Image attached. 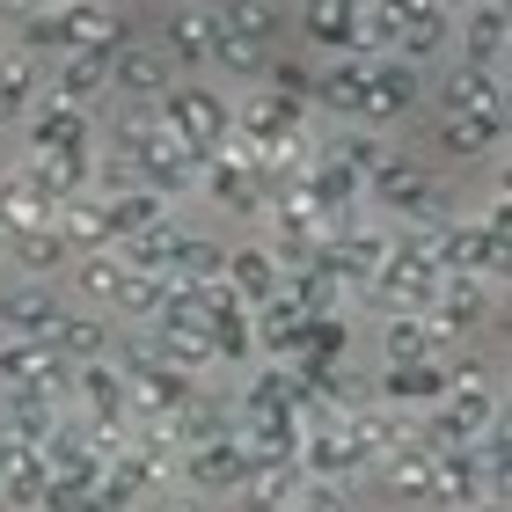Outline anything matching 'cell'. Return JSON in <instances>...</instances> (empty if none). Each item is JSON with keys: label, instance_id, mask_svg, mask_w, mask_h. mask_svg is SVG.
<instances>
[{"label": "cell", "instance_id": "9c48e42d", "mask_svg": "<svg viewBox=\"0 0 512 512\" xmlns=\"http://www.w3.org/2000/svg\"><path fill=\"white\" fill-rule=\"evenodd\" d=\"M44 103H66V110H88L110 103V52H59L44 59Z\"/></svg>", "mask_w": 512, "mask_h": 512}, {"label": "cell", "instance_id": "52a82bcc", "mask_svg": "<svg viewBox=\"0 0 512 512\" xmlns=\"http://www.w3.org/2000/svg\"><path fill=\"white\" fill-rule=\"evenodd\" d=\"M74 308L52 278H8L0 271V337H22V344H52L59 315Z\"/></svg>", "mask_w": 512, "mask_h": 512}, {"label": "cell", "instance_id": "5bb4252c", "mask_svg": "<svg viewBox=\"0 0 512 512\" xmlns=\"http://www.w3.org/2000/svg\"><path fill=\"white\" fill-rule=\"evenodd\" d=\"M374 344H381V366H432V359H447L439 330H432V322L417 315V308H381Z\"/></svg>", "mask_w": 512, "mask_h": 512}, {"label": "cell", "instance_id": "4fadbf2b", "mask_svg": "<svg viewBox=\"0 0 512 512\" xmlns=\"http://www.w3.org/2000/svg\"><path fill=\"white\" fill-rule=\"evenodd\" d=\"M432 154L491 161V154H505V118H483V110H439V118H432Z\"/></svg>", "mask_w": 512, "mask_h": 512}, {"label": "cell", "instance_id": "484cf974", "mask_svg": "<svg viewBox=\"0 0 512 512\" xmlns=\"http://www.w3.org/2000/svg\"><path fill=\"white\" fill-rule=\"evenodd\" d=\"M286 512H352V483H300Z\"/></svg>", "mask_w": 512, "mask_h": 512}, {"label": "cell", "instance_id": "30bf717a", "mask_svg": "<svg viewBox=\"0 0 512 512\" xmlns=\"http://www.w3.org/2000/svg\"><path fill=\"white\" fill-rule=\"evenodd\" d=\"M425 88H432V74H417V66H403V59H374V74H366V110H359V125H374V132L403 125L410 110L425 103Z\"/></svg>", "mask_w": 512, "mask_h": 512}, {"label": "cell", "instance_id": "7a4b0ae2", "mask_svg": "<svg viewBox=\"0 0 512 512\" xmlns=\"http://www.w3.org/2000/svg\"><path fill=\"white\" fill-rule=\"evenodd\" d=\"M154 118L169 139H183L191 154H213L227 132H235V96H227L220 81H205V74H183L169 96L154 103Z\"/></svg>", "mask_w": 512, "mask_h": 512}, {"label": "cell", "instance_id": "f1b7e54d", "mask_svg": "<svg viewBox=\"0 0 512 512\" xmlns=\"http://www.w3.org/2000/svg\"><path fill=\"white\" fill-rule=\"evenodd\" d=\"M425 512H447V505H425Z\"/></svg>", "mask_w": 512, "mask_h": 512}, {"label": "cell", "instance_id": "f546056e", "mask_svg": "<svg viewBox=\"0 0 512 512\" xmlns=\"http://www.w3.org/2000/svg\"><path fill=\"white\" fill-rule=\"evenodd\" d=\"M132 512H147V505H132Z\"/></svg>", "mask_w": 512, "mask_h": 512}, {"label": "cell", "instance_id": "277c9868", "mask_svg": "<svg viewBox=\"0 0 512 512\" xmlns=\"http://www.w3.org/2000/svg\"><path fill=\"white\" fill-rule=\"evenodd\" d=\"M249 461H256V454L242 447L235 417H227V425H213L205 439H191V447L176 454V483H183V491H198V498H220V505H227V491L242 483Z\"/></svg>", "mask_w": 512, "mask_h": 512}, {"label": "cell", "instance_id": "d4e9b609", "mask_svg": "<svg viewBox=\"0 0 512 512\" xmlns=\"http://www.w3.org/2000/svg\"><path fill=\"white\" fill-rule=\"evenodd\" d=\"M37 220H52V205H44L15 169H0V235H22V227H37Z\"/></svg>", "mask_w": 512, "mask_h": 512}, {"label": "cell", "instance_id": "83f0119b", "mask_svg": "<svg viewBox=\"0 0 512 512\" xmlns=\"http://www.w3.org/2000/svg\"><path fill=\"white\" fill-rule=\"evenodd\" d=\"M278 8H286V15H300V8H315V0H278Z\"/></svg>", "mask_w": 512, "mask_h": 512}, {"label": "cell", "instance_id": "4316f807", "mask_svg": "<svg viewBox=\"0 0 512 512\" xmlns=\"http://www.w3.org/2000/svg\"><path fill=\"white\" fill-rule=\"evenodd\" d=\"M147 512H227L220 498H198V491H183V483H176V491H161Z\"/></svg>", "mask_w": 512, "mask_h": 512}, {"label": "cell", "instance_id": "3957f363", "mask_svg": "<svg viewBox=\"0 0 512 512\" xmlns=\"http://www.w3.org/2000/svg\"><path fill=\"white\" fill-rule=\"evenodd\" d=\"M432 271L439 278H498L505 271V227L483 213H447L432 227Z\"/></svg>", "mask_w": 512, "mask_h": 512}, {"label": "cell", "instance_id": "7402d4cb", "mask_svg": "<svg viewBox=\"0 0 512 512\" xmlns=\"http://www.w3.org/2000/svg\"><path fill=\"white\" fill-rule=\"evenodd\" d=\"M374 388H381V403L388 410H432L439 395H447V366H381L374 374Z\"/></svg>", "mask_w": 512, "mask_h": 512}, {"label": "cell", "instance_id": "d6986e66", "mask_svg": "<svg viewBox=\"0 0 512 512\" xmlns=\"http://www.w3.org/2000/svg\"><path fill=\"white\" fill-rule=\"evenodd\" d=\"M439 96V110H483V118H505V74H476V66H439V81L425 88Z\"/></svg>", "mask_w": 512, "mask_h": 512}, {"label": "cell", "instance_id": "8992f818", "mask_svg": "<svg viewBox=\"0 0 512 512\" xmlns=\"http://www.w3.org/2000/svg\"><path fill=\"white\" fill-rule=\"evenodd\" d=\"M147 37L169 52L176 74H205V59H213V44H220V22L205 0H161V15L147 22Z\"/></svg>", "mask_w": 512, "mask_h": 512}, {"label": "cell", "instance_id": "44dd1931", "mask_svg": "<svg viewBox=\"0 0 512 512\" xmlns=\"http://www.w3.org/2000/svg\"><path fill=\"white\" fill-rule=\"evenodd\" d=\"M220 22V37L235 44H278V30H286V8L278 0H205Z\"/></svg>", "mask_w": 512, "mask_h": 512}, {"label": "cell", "instance_id": "7c38bea8", "mask_svg": "<svg viewBox=\"0 0 512 512\" xmlns=\"http://www.w3.org/2000/svg\"><path fill=\"white\" fill-rule=\"evenodd\" d=\"M366 483H374L381 505H395V512H425V505H432V454L410 439V447L381 454L374 469H366Z\"/></svg>", "mask_w": 512, "mask_h": 512}, {"label": "cell", "instance_id": "2e32d148", "mask_svg": "<svg viewBox=\"0 0 512 512\" xmlns=\"http://www.w3.org/2000/svg\"><path fill=\"white\" fill-rule=\"evenodd\" d=\"M220 286H227V293H235L242 308L256 315L278 286H286V271H278V256H271L264 242H235V249L220 256Z\"/></svg>", "mask_w": 512, "mask_h": 512}, {"label": "cell", "instance_id": "cb8c5ba5", "mask_svg": "<svg viewBox=\"0 0 512 512\" xmlns=\"http://www.w3.org/2000/svg\"><path fill=\"white\" fill-rule=\"evenodd\" d=\"M52 227H59V242L74 249V256H88V249H110L118 235H110V220H103V205L96 198H66V205H52Z\"/></svg>", "mask_w": 512, "mask_h": 512}, {"label": "cell", "instance_id": "ba28073f", "mask_svg": "<svg viewBox=\"0 0 512 512\" xmlns=\"http://www.w3.org/2000/svg\"><path fill=\"white\" fill-rule=\"evenodd\" d=\"M183 74L169 66V52L139 30V37H125L118 52H110V103H161L176 88Z\"/></svg>", "mask_w": 512, "mask_h": 512}, {"label": "cell", "instance_id": "e0dca14e", "mask_svg": "<svg viewBox=\"0 0 512 512\" xmlns=\"http://www.w3.org/2000/svg\"><path fill=\"white\" fill-rule=\"evenodd\" d=\"M118 286H125V264H118V249H88V256H74V264L59 271V293L74 300V308H96V315H110Z\"/></svg>", "mask_w": 512, "mask_h": 512}, {"label": "cell", "instance_id": "6da1fadb", "mask_svg": "<svg viewBox=\"0 0 512 512\" xmlns=\"http://www.w3.org/2000/svg\"><path fill=\"white\" fill-rule=\"evenodd\" d=\"M366 213H381L388 227H425V220H447V183H439V161H417V154H395L374 176H366Z\"/></svg>", "mask_w": 512, "mask_h": 512}, {"label": "cell", "instance_id": "ffe728a7", "mask_svg": "<svg viewBox=\"0 0 512 512\" xmlns=\"http://www.w3.org/2000/svg\"><path fill=\"white\" fill-rule=\"evenodd\" d=\"M52 352L66 366H81V359H110L118 352V322L96 315V308H66L59 315V330H52Z\"/></svg>", "mask_w": 512, "mask_h": 512}, {"label": "cell", "instance_id": "603a6c76", "mask_svg": "<svg viewBox=\"0 0 512 512\" xmlns=\"http://www.w3.org/2000/svg\"><path fill=\"white\" fill-rule=\"evenodd\" d=\"M322 154L366 183V176L388 161V132H374V125H330V132H322Z\"/></svg>", "mask_w": 512, "mask_h": 512}, {"label": "cell", "instance_id": "9a60e30c", "mask_svg": "<svg viewBox=\"0 0 512 512\" xmlns=\"http://www.w3.org/2000/svg\"><path fill=\"white\" fill-rule=\"evenodd\" d=\"M66 264H74V249L59 242L52 220L22 227V235H0V271H8V278H52V286H59Z\"/></svg>", "mask_w": 512, "mask_h": 512}, {"label": "cell", "instance_id": "5b68a950", "mask_svg": "<svg viewBox=\"0 0 512 512\" xmlns=\"http://www.w3.org/2000/svg\"><path fill=\"white\" fill-rule=\"evenodd\" d=\"M439 330V344H469L483 337V322L498 315V300H491V278H432V293H425V308H417Z\"/></svg>", "mask_w": 512, "mask_h": 512}, {"label": "cell", "instance_id": "8fae6325", "mask_svg": "<svg viewBox=\"0 0 512 512\" xmlns=\"http://www.w3.org/2000/svg\"><path fill=\"white\" fill-rule=\"evenodd\" d=\"M454 66H476V74H505V0H469L454 15Z\"/></svg>", "mask_w": 512, "mask_h": 512}, {"label": "cell", "instance_id": "ac0fdd59", "mask_svg": "<svg viewBox=\"0 0 512 512\" xmlns=\"http://www.w3.org/2000/svg\"><path fill=\"white\" fill-rule=\"evenodd\" d=\"M300 483H308V476H300L293 461H249L242 483L227 491V512H286Z\"/></svg>", "mask_w": 512, "mask_h": 512}]
</instances>
